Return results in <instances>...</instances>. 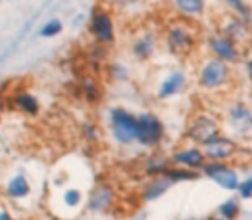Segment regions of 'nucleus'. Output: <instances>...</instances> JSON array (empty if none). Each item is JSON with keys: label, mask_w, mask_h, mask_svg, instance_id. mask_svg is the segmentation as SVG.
Segmentation results:
<instances>
[{"label": "nucleus", "mask_w": 252, "mask_h": 220, "mask_svg": "<svg viewBox=\"0 0 252 220\" xmlns=\"http://www.w3.org/2000/svg\"><path fill=\"white\" fill-rule=\"evenodd\" d=\"M155 48H157V36L153 32H143L133 40L131 54H133L135 60L145 62L155 54Z\"/></svg>", "instance_id": "obj_14"}, {"label": "nucleus", "mask_w": 252, "mask_h": 220, "mask_svg": "<svg viewBox=\"0 0 252 220\" xmlns=\"http://www.w3.org/2000/svg\"><path fill=\"white\" fill-rule=\"evenodd\" d=\"M169 165H171V161L161 159V157H153V159H149V161L145 163V173H147L149 177H161V175L169 169Z\"/></svg>", "instance_id": "obj_25"}, {"label": "nucleus", "mask_w": 252, "mask_h": 220, "mask_svg": "<svg viewBox=\"0 0 252 220\" xmlns=\"http://www.w3.org/2000/svg\"><path fill=\"white\" fill-rule=\"evenodd\" d=\"M78 86H80V92L88 103H99L101 101V88L92 76H84Z\"/></svg>", "instance_id": "obj_20"}, {"label": "nucleus", "mask_w": 252, "mask_h": 220, "mask_svg": "<svg viewBox=\"0 0 252 220\" xmlns=\"http://www.w3.org/2000/svg\"><path fill=\"white\" fill-rule=\"evenodd\" d=\"M113 198H115V194H113L111 187H107V185H99V187H95V189L92 190V194H90V198H88V208H90L92 212L105 210V208L111 206Z\"/></svg>", "instance_id": "obj_16"}, {"label": "nucleus", "mask_w": 252, "mask_h": 220, "mask_svg": "<svg viewBox=\"0 0 252 220\" xmlns=\"http://www.w3.org/2000/svg\"><path fill=\"white\" fill-rule=\"evenodd\" d=\"M62 30H64V24H62L60 18H50L44 22V26L38 30V36L40 38H56L62 34Z\"/></svg>", "instance_id": "obj_24"}, {"label": "nucleus", "mask_w": 252, "mask_h": 220, "mask_svg": "<svg viewBox=\"0 0 252 220\" xmlns=\"http://www.w3.org/2000/svg\"><path fill=\"white\" fill-rule=\"evenodd\" d=\"M64 204L68 208H78L82 204V192L78 189H68L64 192Z\"/></svg>", "instance_id": "obj_28"}, {"label": "nucleus", "mask_w": 252, "mask_h": 220, "mask_svg": "<svg viewBox=\"0 0 252 220\" xmlns=\"http://www.w3.org/2000/svg\"><path fill=\"white\" fill-rule=\"evenodd\" d=\"M169 187H171V181H169V179H165V177H155V179H151V181L147 183V187L143 189L141 198L147 200V202H149V200H155V198H159L161 194H165Z\"/></svg>", "instance_id": "obj_19"}, {"label": "nucleus", "mask_w": 252, "mask_h": 220, "mask_svg": "<svg viewBox=\"0 0 252 220\" xmlns=\"http://www.w3.org/2000/svg\"><path fill=\"white\" fill-rule=\"evenodd\" d=\"M228 123L230 127L244 135V133H250L252 131V111L248 105H244L242 101H236L230 109H228Z\"/></svg>", "instance_id": "obj_12"}, {"label": "nucleus", "mask_w": 252, "mask_h": 220, "mask_svg": "<svg viewBox=\"0 0 252 220\" xmlns=\"http://www.w3.org/2000/svg\"><path fill=\"white\" fill-rule=\"evenodd\" d=\"M244 71H246V78H248V82L252 84V56L244 62Z\"/></svg>", "instance_id": "obj_31"}, {"label": "nucleus", "mask_w": 252, "mask_h": 220, "mask_svg": "<svg viewBox=\"0 0 252 220\" xmlns=\"http://www.w3.org/2000/svg\"><path fill=\"white\" fill-rule=\"evenodd\" d=\"M232 80V67L228 62L220 60V58H209L201 63L199 67V76H197V84L203 92H220L224 88H228Z\"/></svg>", "instance_id": "obj_1"}, {"label": "nucleus", "mask_w": 252, "mask_h": 220, "mask_svg": "<svg viewBox=\"0 0 252 220\" xmlns=\"http://www.w3.org/2000/svg\"><path fill=\"white\" fill-rule=\"evenodd\" d=\"M161 177H165V179H169L171 183H175V181H195V179H199V171H193V169H187V167H169Z\"/></svg>", "instance_id": "obj_21"}, {"label": "nucleus", "mask_w": 252, "mask_h": 220, "mask_svg": "<svg viewBox=\"0 0 252 220\" xmlns=\"http://www.w3.org/2000/svg\"><path fill=\"white\" fill-rule=\"evenodd\" d=\"M238 194L242 196V198H252V179H246V181H242L240 185H238Z\"/></svg>", "instance_id": "obj_30"}, {"label": "nucleus", "mask_w": 252, "mask_h": 220, "mask_svg": "<svg viewBox=\"0 0 252 220\" xmlns=\"http://www.w3.org/2000/svg\"><path fill=\"white\" fill-rule=\"evenodd\" d=\"M209 179H213L219 187L226 189V190H236L240 181H238V175L234 169H230L224 161H211V163H205V167L201 169Z\"/></svg>", "instance_id": "obj_7"}, {"label": "nucleus", "mask_w": 252, "mask_h": 220, "mask_svg": "<svg viewBox=\"0 0 252 220\" xmlns=\"http://www.w3.org/2000/svg\"><path fill=\"white\" fill-rule=\"evenodd\" d=\"M105 69H107L109 80L115 82V84H123V82L129 80V67L123 65L121 62H111V63H107Z\"/></svg>", "instance_id": "obj_22"}, {"label": "nucleus", "mask_w": 252, "mask_h": 220, "mask_svg": "<svg viewBox=\"0 0 252 220\" xmlns=\"http://www.w3.org/2000/svg\"><path fill=\"white\" fill-rule=\"evenodd\" d=\"M88 32L95 44L109 46L115 42V22L107 6H95L88 18Z\"/></svg>", "instance_id": "obj_4"}, {"label": "nucleus", "mask_w": 252, "mask_h": 220, "mask_svg": "<svg viewBox=\"0 0 252 220\" xmlns=\"http://www.w3.org/2000/svg\"><path fill=\"white\" fill-rule=\"evenodd\" d=\"M209 220H224V218H222V216H220V218H219V216H213V218H209Z\"/></svg>", "instance_id": "obj_33"}, {"label": "nucleus", "mask_w": 252, "mask_h": 220, "mask_svg": "<svg viewBox=\"0 0 252 220\" xmlns=\"http://www.w3.org/2000/svg\"><path fill=\"white\" fill-rule=\"evenodd\" d=\"M30 194V183L24 175H14L6 185V196L8 198H26Z\"/></svg>", "instance_id": "obj_18"}, {"label": "nucleus", "mask_w": 252, "mask_h": 220, "mask_svg": "<svg viewBox=\"0 0 252 220\" xmlns=\"http://www.w3.org/2000/svg\"><path fill=\"white\" fill-rule=\"evenodd\" d=\"M220 2H224L236 16H240L242 20L252 24V10H250V6L244 2V0H220Z\"/></svg>", "instance_id": "obj_23"}, {"label": "nucleus", "mask_w": 252, "mask_h": 220, "mask_svg": "<svg viewBox=\"0 0 252 220\" xmlns=\"http://www.w3.org/2000/svg\"><path fill=\"white\" fill-rule=\"evenodd\" d=\"M82 137H84L88 143L97 141V139H99V129H97V125L92 123V121H86V123L82 125Z\"/></svg>", "instance_id": "obj_27"}, {"label": "nucleus", "mask_w": 252, "mask_h": 220, "mask_svg": "<svg viewBox=\"0 0 252 220\" xmlns=\"http://www.w3.org/2000/svg\"><path fill=\"white\" fill-rule=\"evenodd\" d=\"M220 135V123L217 117L209 115V113H199L195 115L187 125L185 131V139H189L195 145H207L209 141L217 139Z\"/></svg>", "instance_id": "obj_5"}, {"label": "nucleus", "mask_w": 252, "mask_h": 220, "mask_svg": "<svg viewBox=\"0 0 252 220\" xmlns=\"http://www.w3.org/2000/svg\"><path fill=\"white\" fill-rule=\"evenodd\" d=\"M187 86V78L183 71H171L169 76L159 84L157 88V97L159 99H169V97H175L179 95Z\"/></svg>", "instance_id": "obj_13"}, {"label": "nucleus", "mask_w": 252, "mask_h": 220, "mask_svg": "<svg viewBox=\"0 0 252 220\" xmlns=\"http://www.w3.org/2000/svg\"><path fill=\"white\" fill-rule=\"evenodd\" d=\"M220 34L222 36H226L228 40H232L238 48L242 46V44H248V40L252 38V34H250V24L246 22V20H242L240 16H226L224 20H222V24H220Z\"/></svg>", "instance_id": "obj_10"}, {"label": "nucleus", "mask_w": 252, "mask_h": 220, "mask_svg": "<svg viewBox=\"0 0 252 220\" xmlns=\"http://www.w3.org/2000/svg\"><path fill=\"white\" fill-rule=\"evenodd\" d=\"M165 44H167L169 54H173L177 58H187L193 54V50L197 46V34L191 30L189 24L175 22L165 32Z\"/></svg>", "instance_id": "obj_3"}, {"label": "nucleus", "mask_w": 252, "mask_h": 220, "mask_svg": "<svg viewBox=\"0 0 252 220\" xmlns=\"http://www.w3.org/2000/svg\"><path fill=\"white\" fill-rule=\"evenodd\" d=\"M0 119H2V107H0Z\"/></svg>", "instance_id": "obj_34"}, {"label": "nucleus", "mask_w": 252, "mask_h": 220, "mask_svg": "<svg viewBox=\"0 0 252 220\" xmlns=\"http://www.w3.org/2000/svg\"><path fill=\"white\" fill-rule=\"evenodd\" d=\"M137 129H139L137 143L143 147H157L165 137L163 121L151 111H143L137 115Z\"/></svg>", "instance_id": "obj_6"}, {"label": "nucleus", "mask_w": 252, "mask_h": 220, "mask_svg": "<svg viewBox=\"0 0 252 220\" xmlns=\"http://www.w3.org/2000/svg\"><path fill=\"white\" fill-rule=\"evenodd\" d=\"M238 210H240L238 200L228 198L226 202H222V204L219 206V216H222L224 220H234V218L238 216Z\"/></svg>", "instance_id": "obj_26"}, {"label": "nucleus", "mask_w": 252, "mask_h": 220, "mask_svg": "<svg viewBox=\"0 0 252 220\" xmlns=\"http://www.w3.org/2000/svg\"><path fill=\"white\" fill-rule=\"evenodd\" d=\"M14 109H18L20 113L28 115V117H36L40 115V101L36 95H32L30 92H16L12 97H10Z\"/></svg>", "instance_id": "obj_15"}, {"label": "nucleus", "mask_w": 252, "mask_h": 220, "mask_svg": "<svg viewBox=\"0 0 252 220\" xmlns=\"http://www.w3.org/2000/svg\"><path fill=\"white\" fill-rule=\"evenodd\" d=\"M207 46H209V52L215 56V58H220L228 63H236L240 60V48L228 40L226 36H222L220 32L217 34H211L209 40H207Z\"/></svg>", "instance_id": "obj_8"}, {"label": "nucleus", "mask_w": 252, "mask_h": 220, "mask_svg": "<svg viewBox=\"0 0 252 220\" xmlns=\"http://www.w3.org/2000/svg\"><path fill=\"white\" fill-rule=\"evenodd\" d=\"M203 151L207 155V161H228V159H232L236 155L238 145L230 137L219 135L217 139H213L207 145H203Z\"/></svg>", "instance_id": "obj_9"}, {"label": "nucleus", "mask_w": 252, "mask_h": 220, "mask_svg": "<svg viewBox=\"0 0 252 220\" xmlns=\"http://www.w3.org/2000/svg\"><path fill=\"white\" fill-rule=\"evenodd\" d=\"M107 121H109L111 139L117 145L127 147V145L137 143L139 129H137V115L135 113L123 109V107H111L109 115H107Z\"/></svg>", "instance_id": "obj_2"}, {"label": "nucleus", "mask_w": 252, "mask_h": 220, "mask_svg": "<svg viewBox=\"0 0 252 220\" xmlns=\"http://www.w3.org/2000/svg\"><path fill=\"white\" fill-rule=\"evenodd\" d=\"M171 4L183 18H199L207 10V0H171Z\"/></svg>", "instance_id": "obj_17"}, {"label": "nucleus", "mask_w": 252, "mask_h": 220, "mask_svg": "<svg viewBox=\"0 0 252 220\" xmlns=\"http://www.w3.org/2000/svg\"><path fill=\"white\" fill-rule=\"evenodd\" d=\"M111 8H131L135 4H139V0H105Z\"/></svg>", "instance_id": "obj_29"}, {"label": "nucleus", "mask_w": 252, "mask_h": 220, "mask_svg": "<svg viewBox=\"0 0 252 220\" xmlns=\"http://www.w3.org/2000/svg\"><path fill=\"white\" fill-rule=\"evenodd\" d=\"M0 220H12V216L6 208H0Z\"/></svg>", "instance_id": "obj_32"}, {"label": "nucleus", "mask_w": 252, "mask_h": 220, "mask_svg": "<svg viewBox=\"0 0 252 220\" xmlns=\"http://www.w3.org/2000/svg\"><path fill=\"white\" fill-rule=\"evenodd\" d=\"M171 163L177 167H187L193 171H201L207 163V155L199 147H185V149H179L173 153Z\"/></svg>", "instance_id": "obj_11"}]
</instances>
